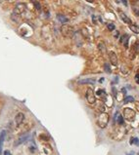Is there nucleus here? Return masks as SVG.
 <instances>
[{
  "label": "nucleus",
  "instance_id": "18",
  "mask_svg": "<svg viewBox=\"0 0 139 155\" xmlns=\"http://www.w3.org/2000/svg\"><path fill=\"white\" fill-rule=\"evenodd\" d=\"M115 28H116V26H115V24H108V29L111 30V31L115 30Z\"/></svg>",
  "mask_w": 139,
  "mask_h": 155
},
{
  "label": "nucleus",
  "instance_id": "17",
  "mask_svg": "<svg viewBox=\"0 0 139 155\" xmlns=\"http://www.w3.org/2000/svg\"><path fill=\"white\" fill-rule=\"evenodd\" d=\"M130 145H139V140L137 138H131V140H130Z\"/></svg>",
  "mask_w": 139,
  "mask_h": 155
},
{
  "label": "nucleus",
  "instance_id": "1",
  "mask_svg": "<svg viewBox=\"0 0 139 155\" xmlns=\"http://www.w3.org/2000/svg\"><path fill=\"white\" fill-rule=\"evenodd\" d=\"M108 122H109V114L106 112H101L98 116V119H97V124L100 128H105L108 125Z\"/></svg>",
  "mask_w": 139,
  "mask_h": 155
},
{
  "label": "nucleus",
  "instance_id": "13",
  "mask_svg": "<svg viewBox=\"0 0 139 155\" xmlns=\"http://www.w3.org/2000/svg\"><path fill=\"white\" fill-rule=\"evenodd\" d=\"M57 19H58V21H59L60 23H62V24H66V23H68V22H69L68 18H67L66 16L62 15V14H58Z\"/></svg>",
  "mask_w": 139,
  "mask_h": 155
},
{
  "label": "nucleus",
  "instance_id": "5",
  "mask_svg": "<svg viewBox=\"0 0 139 155\" xmlns=\"http://www.w3.org/2000/svg\"><path fill=\"white\" fill-rule=\"evenodd\" d=\"M25 10H26V5L25 4H23V3L17 4V6L15 7V9H14V15L20 16Z\"/></svg>",
  "mask_w": 139,
  "mask_h": 155
},
{
  "label": "nucleus",
  "instance_id": "4",
  "mask_svg": "<svg viewBox=\"0 0 139 155\" xmlns=\"http://www.w3.org/2000/svg\"><path fill=\"white\" fill-rule=\"evenodd\" d=\"M61 31H62L64 36H66V37H72L74 34V28L70 26H63L62 28H61Z\"/></svg>",
  "mask_w": 139,
  "mask_h": 155
},
{
  "label": "nucleus",
  "instance_id": "2",
  "mask_svg": "<svg viewBox=\"0 0 139 155\" xmlns=\"http://www.w3.org/2000/svg\"><path fill=\"white\" fill-rule=\"evenodd\" d=\"M86 101L90 104H94L96 102L95 94H94L93 89H91V88H88L87 91H86Z\"/></svg>",
  "mask_w": 139,
  "mask_h": 155
},
{
  "label": "nucleus",
  "instance_id": "16",
  "mask_svg": "<svg viewBox=\"0 0 139 155\" xmlns=\"http://www.w3.org/2000/svg\"><path fill=\"white\" fill-rule=\"evenodd\" d=\"M124 104H128V102H133L134 101V99H133V97L131 96H127L124 98Z\"/></svg>",
  "mask_w": 139,
  "mask_h": 155
},
{
  "label": "nucleus",
  "instance_id": "21",
  "mask_svg": "<svg viewBox=\"0 0 139 155\" xmlns=\"http://www.w3.org/2000/svg\"><path fill=\"white\" fill-rule=\"evenodd\" d=\"M134 79H135V81L137 84H139V73H136V75L134 77Z\"/></svg>",
  "mask_w": 139,
  "mask_h": 155
},
{
  "label": "nucleus",
  "instance_id": "10",
  "mask_svg": "<svg viewBox=\"0 0 139 155\" xmlns=\"http://www.w3.org/2000/svg\"><path fill=\"white\" fill-rule=\"evenodd\" d=\"M128 40H129L128 34H124L123 36L121 37V43H123L126 48H128Z\"/></svg>",
  "mask_w": 139,
  "mask_h": 155
},
{
  "label": "nucleus",
  "instance_id": "7",
  "mask_svg": "<svg viewBox=\"0 0 139 155\" xmlns=\"http://www.w3.org/2000/svg\"><path fill=\"white\" fill-rule=\"evenodd\" d=\"M24 119H25L24 113L19 112L18 114L16 115V117H15V122H16L17 125H21V124L24 122Z\"/></svg>",
  "mask_w": 139,
  "mask_h": 155
},
{
  "label": "nucleus",
  "instance_id": "27",
  "mask_svg": "<svg viewBox=\"0 0 139 155\" xmlns=\"http://www.w3.org/2000/svg\"><path fill=\"white\" fill-rule=\"evenodd\" d=\"M87 1H89V2H92V0H87Z\"/></svg>",
  "mask_w": 139,
  "mask_h": 155
},
{
  "label": "nucleus",
  "instance_id": "8",
  "mask_svg": "<svg viewBox=\"0 0 139 155\" xmlns=\"http://www.w3.org/2000/svg\"><path fill=\"white\" fill-rule=\"evenodd\" d=\"M109 58H110V62L112 63L113 65H118V57H117L115 52H110V53H109Z\"/></svg>",
  "mask_w": 139,
  "mask_h": 155
},
{
  "label": "nucleus",
  "instance_id": "19",
  "mask_svg": "<svg viewBox=\"0 0 139 155\" xmlns=\"http://www.w3.org/2000/svg\"><path fill=\"white\" fill-rule=\"evenodd\" d=\"M104 68H105V70H106V72L111 73V68H110V66H109V65H108V63H105Z\"/></svg>",
  "mask_w": 139,
  "mask_h": 155
},
{
  "label": "nucleus",
  "instance_id": "15",
  "mask_svg": "<svg viewBox=\"0 0 139 155\" xmlns=\"http://www.w3.org/2000/svg\"><path fill=\"white\" fill-rule=\"evenodd\" d=\"M129 28H130V30H132V32L136 33V34H139V26H138L130 24H129Z\"/></svg>",
  "mask_w": 139,
  "mask_h": 155
},
{
  "label": "nucleus",
  "instance_id": "23",
  "mask_svg": "<svg viewBox=\"0 0 139 155\" xmlns=\"http://www.w3.org/2000/svg\"><path fill=\"white\" fill-rule=\"evenodd\" d=\"M118 81H119V78H118V77H115V82H113V84H114V83H115V84H117V83H118Z\"/></svg>",
  "mask_w": 139,
  "mask_h": 155
},
{
  "label": "nucleus",
  "instance_id": "12",
  "mask_svg": "<svg viewBox=\"0 0 139 155\" xmlns=\"http://www.w3.org/2000/svg\"><path fill=\"white\" fill-rule=\"evenodd\" d=\"M119 17H121V19L123 20L124 23L128 24H131V20H130V19H129L128 17H127L124 13H121V14H119Z\"/></svg>",
  "mask_w": 139,
  "mask_h": 155
},
{
  "label": "nucleus",
  "instance_id": "25",
  "mask_svg": "<svg viewBox=\"0 0 139 155\" xmlns=\"http://www.w3.org/2000/svg\"><path fill=\"white\" fill-rule=\"evenodd\" d=\"M103 81H104V78H101V79H100V83H102Z\"/></svg>",
  "mask_w": 139,
  "mask_h": 155
},
{
  "label": "nucleus",
  "instance_id": "26",
  "mask_svg": "<svg viewBox=\"0 0 139 155\" xmlns=\"http://www.w3.org/2000/svg\"><path fill=\"white\" fill-rule=\"evenodd\" d=\"M4 1V0H0V3H1V2H3Z\"/></svg>",
  "mask_w": 139,
  "mask_h": 155
},
{
  "label": "nucleus",
  "instance_id": "11",
  "mask_svg": "<svg viewBox=\"0 0 139 155\" xmlns=\"http://www.w3.org/2000/svg\"><path fill=\"white\" fill-rule=\"evenodd\" d=\"M114 120H115L116 122L119 124V125H123V124H124V117L121 114H119V112L116 113L115 117H114Z\"/></svg>",
  "mask_w": 139,
  "mask_h": 155
},
{
  "label": "nucleus",
  "instance_id": "6",
  "mask_svg": "<svg viewBox=\"0 0 139 155\" xmlns=\"http://www.w3.org/2000/svg\"><path fill=\"white\" fill-rule=\"evenodd\" d=\"M29 139V134H25L24 136H22V137H20L18 140H16V142H15V146H18V145H22V143L26 142Z\"/></svg>",
  "mask_w": 139,
  "mask_h": 155
},
{
  "label": "nucleus",
  "instance_id": "9",
  "mask_svg": "<svg viewBox=\"0 0 139 155\" xmlns=\"http://www.w3.org/2000/svg\"><path fill=\"white\" fill-rule=\"evenodd\" d=\"M5 137H6V131H2L0 133V155L2 153V147H3Z\"/></svg>",
  "mask_w": 139,
  "mask_h": 155
},
{
  "label": "nucleus",
  "instance_id": "22",
  "mask_svg": "<svg viewBox=\"0 0 139 155\" xmlns=\"http://www.w3.org/2000/svg\"><path fill=\"white\" fill-rule=\"evenodd\" d=\"M4 155H12V154H11V152L9 150H6L4 151Z\"/></svg>",
  "mask_w": 139,
  "mask_h": 155
},
{
  "label": "nucleus",
  "instance_id": "20",
  "mask_svg": "<svg viewBox=\"0 0 139 155\" xmlns=\"http://www.w3.org/2000/svg\"><path fill=\"white\" fill-rule=\"evenodd\" d=\"M117 2L119 3V2H123V4L124 6H127V0H117Z\"/></svg>",
  "mask_w": 139,
  "mask_h": 155
},
{
  "label": "nucleus",
  "instance_id": "14",
  "mask_svg": "<svg viewBox=\"0 0 139 155\" xmlns=\"http://www.w3.org/2000/svg\"><path fill=\"white\" fill-rule=\"evenodd\" d=\"M79 84H94L95 83V79H91V78H87V79H82L79 81Z\"/></svg>",
  "mask_w": 139,
  "mask_h": 155
},
{
  "label": "nucleus",
  "instance_id": "24",
  "mask_svg": "<svg viewBox=\"0 0 139 155\" xmlns=\"http://www.w3.org/2000/svg\"><path fill=\"white\" fill-rule=\"evenodd\" d=\"M35 6H37V9H40V5L39 4H38V3H37V2H35Z\"/></svg>",
  "mask_w": 139,
  "mask_h": 155
},
{
  "label": "nucleus",
  "instance_id": "3",
  "mask_svg": "<svg viewBox=\"0 0 139 155\" xmlns=\"http://www.w3.org/2000/svg\"><path fill=\"white\" fill-rule=\"evenodd\" d=\"M135 111L131 108H124V117L127 121H133L135 118Z\"/></svg>",
  "mask_w": 139,
  "mask_h": 155
}]
</instances>
